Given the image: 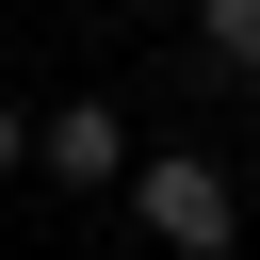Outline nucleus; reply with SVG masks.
Returning a JSON list of instances; mask_svg holds the SVG:
<instances>
[{"label":"nucleus","mask_w":260,"mask_h":260,"mask_svg":"<svg viewBox=\"0 0 260 260\" xmlns=\"http://www.w3.org/2000/svg\"><path fill=\"white\" fill-rule=\"evenodd\" d=\"M195 16H211V65H244V81H260V0H195Z\"/></svg>","instance_id":"7ed1b4c3"},{"label":"nucleus","mask_w":260,"mask_h":260,"mask_svg":"<svg viewBox=\"0 0 260 260\" xmlns=\"http://www.w3.org/2000/svg\"><path fill=\"white\" fill-rule=\"evenodd\" d=\"M130 211H146L179 260H211V244H228V162H130Z\"/></svg>","instance_id":"f257e3e1"},{"label":"nucleus","mask_w":260,"mask_h":260,"mask_svg":"<svg viewBox=\"0 0 260 260\" xmlns=\"http://www.w3.org/2000/svg\"><path fill=\"white\" fill-rule=\"evenodd\" d=\"M16 162H32V130H16V114H0V179H16Z\"/></svg>","instance_id":"20e7f679"},{"label":"nucleus","mask_w":260,"mask_h":260,"mask_svg":"<svg viewBox=\"0 0 260 260\" xmlns=\"http://www.w3.org/2000/svg\"><path fill=\"white\" fill-rule=\"evenodd\" d=\"M32 162H49V179H81V195H98V179H114V162H130V146H114V114H98V98H81V114H49V130H32Z\"/></svg>","instance_id":"f03ea898"}]
</instances>
